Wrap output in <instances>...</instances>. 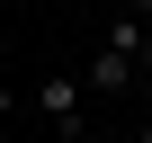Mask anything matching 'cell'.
<instances>
[{"mask_svg": "<svg viewBox=\"0 0 152 143\" xmlns=\"http://www.w3.org/2000/svg\"><path fill=\"white\" fill-rule=\"evenodd\" d=\"M9 107H18V98H9V81H0V116H9Z\"/></svg>", "mask_w": 152, "mask_h": 143, "instance_id": "cell-3", "label": "cell"}, {"mask_svg": "<svg viewBox=\"0 0 152 143\" xmlns=\"http://www.w3.org/2000/svg\"><path fill=\"white\" fill-rule=\"evenodd\" d=\"M134 72H143V54H125V45L107 36V45H99V63L81 72V81H90V98H116V90H134Z\"/></svg>", "mask_w": 152, "mask_h": 143, "instance_id": "cell-2", "label": "cell"}, {"mask_svg": "<svg viewBox=\"0 0 152 143\" xmlns=\"http://www.w3.org/2000/svg\"><path fill=\"white\" fill-rule=\"evenodd\" d=\"M134 18H152V0H134Z\"/></svg>", "mask_w": 152, "mask_h": 143, "instance_id": "cell-4", "label": "cell"}, {"mask_svg": "<svg viewBox=\"0 0 152 143\" xmlns=\"http://www.w3.org/2000/svg\"><path fill=\"white\" fill-rule=\"evenodd\" d=\"M99 143H134V134H99Z\"/></svg>", "mask_w": 152, "mask_h": 143, "instance_id": "cell-6", "label": "cell"}, {"mask_svg": "<svg viewBox=\"0 0 152 143\" xmlns=\"http://www.w3.org/2000/svg\"><path fill=\"white\" fill-rule=\"evenodd\" d=\"M81 107H90V81H72V72H45V81H36V116H45V134L81 143V134H90Z\"/></svg>", "mask_w": 152, "mask_h": 143, "instance_id": "cell-1", "label": "cell"}, {"mask_svg": "<svg viewBox=\"0 0 152 143\" xmlns=\"http://www.w3.org/2000/svg\"><path fill=\"white\" fill-rule=\"evenodd\" d=\"M134 143H152V125H134Z\"/></svg>", "mask_w": 152, "mask_h": 143, "instance_id": "cell-5", "label": "cell"}]
</instances>
